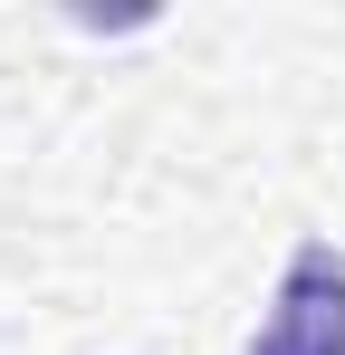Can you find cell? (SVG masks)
I'll return each mask as SVG.
<instances>
[{
  "label": "cell",
  "mask_w": 345,
  "mask_h": 355,
  "mask_svg": "<svg viewBox=\"0 0 345 355\" xmlns=\"http://www.w3.org/2000/svg\"><path fill=\"white\" fill-rule=\"evenodd\" d=\"M249 355H345V250L336 240H297L278 307H269Z\"/></svg>",
  "instance_id": "cell-1"
}]
</instances>
